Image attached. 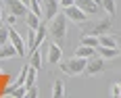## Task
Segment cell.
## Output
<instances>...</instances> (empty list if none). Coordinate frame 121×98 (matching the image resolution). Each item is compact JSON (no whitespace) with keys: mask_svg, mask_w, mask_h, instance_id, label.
Listing matches in <instances>:
<instances>
[{"mask_svg":"<svg viewBox=\"0 0 121 98\" xmlns=\"http://www.w3.org/2000/svg\"><path fill=\"white\" fill-rule=\"evenodd\" d=\"M23 19H25V25H27V27H31V29H38L40 23H42V17L36 15V13H31V11H27V15H25Z\"/></svg>","mask_w":121,"mask_h":98,"instance_id":"4fadbf2b","label":"cell"},{"mask_svg":"<svg viewBox=\"0 0 121 98\" xmlns=\"http://www.w3.org/2000/svg\"><path fill=\"white\" fill-rule=\"evenodd\" d=\"M119 63H121V54H119Z\"/></svg>","mask_w":121,"mask_h":98,"instance_id":"f546056e","label":"cell"},{"mask_svg":"<svg viewBox=\"0 0 121 98\" xmlns=\"http://www.w3.org/2000/svg\"><path fill=\"white\" fill-rule=\"evenodd\" d=\"M13 56H19V54H17V48L13 46L11 42L2 44V46H0V61H2V59H13Z\"/></svg>","mask_w":121,"mask_h":98,"instance_id":"7c38bea8","label":"cell"},{"mask_svg":"<svg viewBox=\"0 0 121 98\" xmlns=\"http://www.w3.org/2000/svg\"><path fill=\"white\" fill-rule=\"evenodd\" d=\"M100 40V46H109V48H117V38L111 36V34H104V36L98 38Z\"/></svg>","mask_w":121,"mask_h":98,"instance_id":"e0dca14e","label":"cell"},{"mask_svg":"<svg viewBox=\"0 0 121 98\" xmlns=\"http://www.w3.org/2000/svg\"><path fill=\"white\" fill-rule=\"evenodd\" d=\"M38 94H40V92H38V88H36V86H29V88H27L25 98H38Z\"/></svg>","mask_w":121,"mask_h":98,"instance_id":"d4e9b609","label":"cell"},{"mask_svg":"<svg viewBox=\"0 0 121 98\" xmlns=\"http://www.w3.org/2000/svg\"><path fill=\"white\" fill-rule=\"evenodd\" d=\"M60 13V2L59 0H42V21L44 23H50L56 15Z\"/></svg>","mask_w":121,"mask_h":98,"instance_id":"277c9868","label":"cell"},{"mask_svg":"<svg viewBox=\"0 0 121 98\" xmlns=\"http://www.w3.org/2000/svg\"><path fill=\"white\" fill-rule=\"evenodd\" d=\"M75 6H79L86 15H96V13L102 9V6H100L98 2H94V0H75Z\"/></svg>","mask_w":121,"mask_h":98,"instance_id":"30bf717a","label":"cell"},{"mask_svg":"<svg viewBox=\"0 0 121 98\" xmlns=\"http://www.w3.org/2000/svg\"><path fill=\"white\" fill-rule=\"evenodd\" d=\"M46 61H48V65H52V67L63 61V46H60V44L52 42L48 46V56H46Z\"/></svg>","mask_w":121,"mask_h":98,"instance_id":"9c48e42d","label":"cell"},{"mask_svg":"<svg viewBox=\"0 0 121 98\" xmlns=\"http://www.w3.org/2000/svg\"><path fill=\"white\" fill-rule=\"evenodd\" d=\"M79 29L84 36H104L113 31V21L111 19H88L84 23H79Z\"/></svg>","mask_w":121,"mask_h":98,"instance_id":"6da1fadb","label":"cell"},{"mask_svg":"<svg viewBox=\"0 0 121 98\" xmlns=\"http://www.w3.org/2000/svg\"><path fill=\"white\" fill-rule=\"evenodd\" d=\"M25 94H27V88L25 86H17L15 90H13V98H25Z\"/></svg>","mask_w":121,"mask_h":98,"instance_id":"7402d4cb","label":"cell"},{"mask_svg":"<svg viewBox=\"0 0 121 98\" xmlns=\"http://www.w3.org/2000/svg\"><path fill=\"white\" fill-rule=\"evenodd\" d=\"M29 11V6L23 4L21 0H6V13H11L15 17H19V19H23L25 15Z\"/></svg>","mask_w":121,"mask_h":98,"instance_id":"ba28073f","label":"cell"},{"mask_svg":"<svg viewBox=\"0 0 121 98\" xmlns=\"http://www.w3.org/2000/svg\"><path fill=\"white\" fill-rule=\"evenodd\" d=\"M6 42H9V25L2 23V25H0V46L6 44Z\"/></svg>","mask_w":121,"mask_h":98,"instance_id":"44dd1931","label":"cell"},{"mask_svg":"<svg viewBox=\"0 0 121 98\" xmlns=\"http://www.w3.org/2000/svg\"><path fill=\"white\" fill-rule=\"evenodd\" d=\"M2 19H4V15H2V11H0V21H2Z\"/></svg>","mask_w":121,"mask_h":98,"instance_id":"f1b7e54d","label":"cell"},{"mask_svg":"<svg viewBox=\"0 0 121 98\" xmlns=\"http://www.w3.org/2000/svg\"><path fill=\"white\" fill-rule=\"evenodd\" d=\"M82 44H86V46H92V48H98L100 40H98V36H84V34H82Z\"/></svg>","mask_w":121,"mask_h":98,"instance_id":"ffe728a7","label":"cell"},{"mask_svg":"<svg viewBox=\"0 0 121 98\" xmlns=\"http://www.w3.org/2000/svg\"><path fill=\"white\" fill-rule=\"evenodd\" d=\"M9 42L17 48V54L23 59L25 56V40H23V36H21L15 27H9Z\"/></svg>","mask_w":121,"mask_h":98,"instance_id":"8992f818","label":"cell"},{"mask_svg":"<svg viewBox=\"0 0 121 98\" xmlns=\"http://www.w3.org/2000/svg\"><path fill=\"white\" fill-rule=\"evenodd\" d=\"M100 6L109 13V17H115V13H117V4H115V0H100Z\"/></svg>","mask_w":121,"mask_h":98,"instance_id":"ac0fdd59","label":"cell"},{"mask_svg":"<svg viewBox=\"0 0 121 98\" xmlns=\"http://www.w3.org/2000/svg\"><path fill=\"white\" fill-rule=\"evenodd\" d=\"M111 96L113 98H121V81L115 84V86H111Z\"/></svg>","mask_w":121,"mask_h":98,"instance_id":"cb8c5ba5","label":"cell"},{"mask_svg":"<svg viewBox=\"0 0 121 98\" xmlns=\"http://www.w3.org/2000/svg\"><path fill=\"white\" fill-rule=\"evenodd\" d=\"M67 23H69V19L65 17V13H59L52 21H50V27H48V34L50 38L60 44V46H65V38H67Z\"/></svg>","mask_w":121,"mask_h":98,"instance_id":"7a4b0ae2","label":"cell"},{"mask_svg":"<svg viewBox=\"0 0 121 98\" xmlns=\"http://www.w3.org/2000/svg\"><path fill=\"white\" fill-rule=\"evenodd\" d=\"M86 63L88 59H82V56H73L69 61H60V71L65 75H79V73H86Z\"/></svg>","mask_w":121,"mask_h":98,"instance_id":"3957f363","label":"cell"},{"mask_svg":"<svg viewBox=\"0 0 121 98\" xmlns=\"http://www.w3.org/2000/svg\"><path fill=\"white\" fill-rule=\"evenodd\" d=\"M115 38H117V46H119V50H121V34H117Z\"/></svg>","mask_w":121,"mask_h":98,"instance_id":"4316f807","label":"cell"},{"mask_svg":"<svg viewBox=\"0 0 121 98\" xmlns=\"http://www.w3.org/2000/svg\"><path fill=\"white\" fill-rule=\"evenodd\" d=\"M94 54H96V48L86 46V44H82V46L75 48V56H82V59H90V56H94Z\"/></svg>","mask_w":121,"mask_h":98,"instance_id":"5bb4252c","label":"cell"},{"mask_svg":"<svg viewBox=\"0 0 121 98\" xmlns=\"http://www.w3.org/2000/svg\"><path fill=\"white\" fill-rule=\"evenodd\" d=\"M2 23H4V21H0V25H2Z\"/></svg>","mask_w":121,"mask_h":98,"instance_id":"4dcf8cb0","label":"cell"},{"mask_svg":"<svg viewBox=\"0 0 121 98\" xmlns=\"http://www.w3.org/2000/svg\"><path fill=\"white\" fill-rule=\"evenodd\" d=\"M60 2V9H67V6H73L75 4V0H59Z\"/></svg>","mask_w":121,"mask_h":98,"instance_id":"484cf974","label":"cell"},{"mask_svg":"<svg viewBox=\"0 0 121 98\" xmlns=\"http://www.w3.org/2000/svg\"><path fill=\"white\" fill-rule=\"evenodd\" d=\"M29 65H31V67H34V69H38V71H40V69H42V50H34V52H29Z\"/></svg>","mask_w":121,"mask_h":98,"instance_id":"9a60e30c","label":"cell"},{"mask_svg":"<svg viewBox=\"0 0 121 98\" xmlns=\"http://www.w3.org/2000/svg\"><path fill=\"white\" fill-rule=\"evenodd\" d=\"M2 21H4V23L9 25V27H13V25H15L17 21H19V17H15V15H11V13H6V17H4Z\"/></svg>","mask_w":121,"mask_h":98,"instance_id":"603a6c76","label":"cell"},{"mask_svg":"<svg viewBox=\"0 0 121 98\" xmlns=\"http://www.w3.org/2000/svg\"><path fill=\"white\" fill-rule=\"evenodd\" d=\"M21 2H23V4H27V6H29V0H21Z\"/></svg>","mask_w":121,"mask_h":98,"instance_id":"83f0119b","label":"cell"},{"mask_svg":"<svg viewBox=\"0 0 121 98\" xmlns=\"http://www.w3.org/2000/svg\"><path fill=\"white\" fill-rule=\"evenodd\" d=\"M102 71H104V59L96 52L94 56H90L88 63H86V73L90 75V77H94V75H100Z\"/></svg>","mask_w":121,"mask_h":98,"instance_id":"5b68a950","label":"cell"},{"mask_svg":"<svg viewBox=\"0 0 121 98\" xmlns=\"http://www.w3.org/2000/svg\"><path fill=\"white\" fill-rule=\"evenodd\" d=\"M36 77H38V69H34V67L29 65V69H27V77H25V88L36 86Z\"/></svg>","mask_w":121,"mask_h":98,"instance_id":"d6986e66","label":"cell"},{"mask_svg":"<svg viewBox=\"0 0 121 98\" xmlns=\"http://www.w3.org/2000/svg\"><path fill=\"white\" fill-rule=\"evenodd\" d=\"M63 13H65V17L69 19V21H73L75 25H79V23H84V21H88V15H86L79 6H67V9H63Z\"/></svg>","mask_w":121,"mask_h":98,"instance_id":"52a82bcc","label":"cell"},{"mask_svg":"<svg viewBox=\"0 0 121 98\" xmlns=\"http://www.w3.org/2000/svg\"><path fill=\"white\" fill-rule=\"evenodd\" d=\"M96 52L104 59V61H109V59H119V54H121L119 46H117V48H109V46H100V44H98Z\"/></svg>","mask_w":121,"mask_h":98,"instance_id":"8fae6325","label":"cell"},{"mask_svg":"<svg viewBox=\"0 0 121 98\" xmlns=\"http://www.w3.org/2000/svg\"><path fill=\"white\" fill-rule=\"evenodd\" d=\"M63 96H65V81L56 79L54 86H52V98H63Z\"/></svg>","mask_w":121,"mask_h":98,"instance_id":"2e32d148","label":"cell"}]
</instances>
